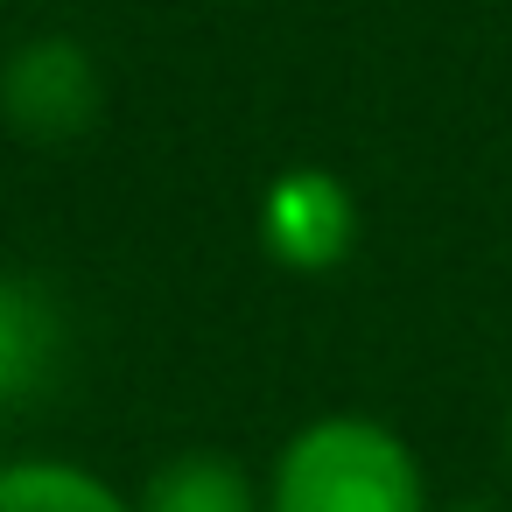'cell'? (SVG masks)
Wrapping results in <instances>:
<instances>
[{"instance_id": "cell-1", "label": "cell", "mask_w": 512, "mask_h": 512, "mask_svg": "<svg viewBox=\"0 0 512 512\" xmlns=\"http://www.w3.org/2000/svg\"><path fill=\"white\" fill-rule=\"evenodd\" d=\"M267 512H435L414 442L379 414H316L302 421L267 477Z\"/></svg>"}, {"instance_id": "cell-2", "label": "cell", "mask_w": 512, "mask_h": 512, "mask_svg": "<svg viewBox=\"0 0 512 512\" xmlns=\"http://www.w3.org/2000/svg\"><path fill=\"white\" fill-rule=\"evenodd\" d=\"M106 120V71L78 36H22L0 57V127L22 148H78Z\"/></svg>"}, {"instance_id": "cell-3", "label": "cell", "mask_w": 512, "mask_h": 512, "mask_svg": "<svg viewBox=\"0 0 512 512\" xmlns=\"http://www.w3.org/2000/svg\"><path fill=\"white\" fill-rule=\"evenodd\" d=\"M253 232H260V253L281 267V274H337L351 253H358V232H365V211L351 197V183L323 162H288L260 204H253Z\"/></svg>"}, {"instance_id": "cell-4", "label": "cell", "mask_w": 512, "mask_h": 512, "mask_svg": "<svg viewBox=\"0 0 512 512\" xmlns=\"http://www.w3.org/2000/svg\"><path fill=\"white\" fill-rule=\"evenodd\" d=\"M64 358H71L64 295H57L43 274L0 267V414L43 400V393L57 386Z\"/></svg>"}, {"instance_id": "cell-5", "label": "cell", "mask_w": 512, "mask_h": 512, "mask_svg": "<svg viewBox=\"0 0 512 512\" xmlns=\"http://www.w3.org/2000/svg\"><path fill=\"white\" fill-rule=\"evenodd\" d=\"M134 512H267V491L232 449L197 442V449H169L134 484Z\"/></svg>"}, {"instance_id": "cell-6", "label": "cell", "mask_w": 512, "mask_h": 512, "mask_svg": "<svg viewBox=\"0 0 512 512\" xmlns=\"http://www.w3.org/2000/svg\"><path fill=\"white\" fill-rule=\"evenodd\" d=\"M0 512H134V491L78 456H0Z\"/></svg>"}, {"instance_id": "cell-7", "label": "cell", "mask_w": 512, "mask_h": 512, "mask_svg": "<svg viewBox=\"0 0 512 512\" xmlns=\"http://www.w3.org/2000/svg\"><path fill=\"white\" fill-rule=\"evenodd\" d=\"M435 512H498V505H435Z\"/></svg>"}, {"instance_id": "cell-8", "label": "cell", "mask_w": 512, "mask_h": 512, "mask_svg": "<svg viewBox=\"0 0 512 512\" xmlns=\"http://www.w3.org/2000/svg\"><path fill=\"white\" fill-rule=\"evenodd\" d=\"M505 463H512V407H505Z\"/></svg>"}, {"instance_id": "cell-9", "label": "cell", "mask_w": 512, "mask_h": 512, "mask_svg": "<svg viewBox=\"0 0 512 512\" xmlns=\"http://www.w3.org/2000/svg\"><path fill=\"white\" fill-rule=\"evenodd\" d=\"M36 8H64V0H36Z\"/></svg>"}]
</instances>
